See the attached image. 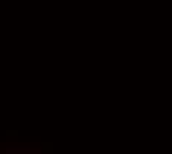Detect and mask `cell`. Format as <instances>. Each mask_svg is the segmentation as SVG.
I'll list each match as a JSON object with an SVG mask.
<instances>
[{
    "label": "cell",
    "instance_id": "obj_1",
    "mask_svg": "<svg viewBox=\"0 0 172 154\" xmlns=\"http://www.w3.org/2000/svg\"><path fill=\"white\" fill-rule=\"evenodd\" d=\"M39 154L40 150H30V148H6V154Z\"/></svg>",
    "mask_w": 172,
    "mask_h": 154
}]
</instances>
